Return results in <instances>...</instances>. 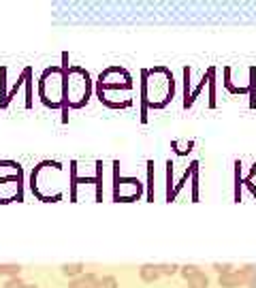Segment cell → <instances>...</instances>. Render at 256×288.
<instances>
[{
  "mask_svg": "<svg viewBox=\"0 0 256 288\" xmlns=\"http://www.w3.org/2000/svg\"><path fill=\"white\" fill-rule=\"evenodd\" d=\"M21 267L15 263H0V276L2 278H17Z\"/></svg>",
  "mask_w": 256,
  "mask_h": 288,
  "instance_id": "obj_13",
  "label": "cell"
},
{
  "mask_svg": "<svg viewBox=\"0 0 256 288\" xmlns=\"http://www.w3.org/2000/svg\"><path fill=\"white\" fill-rule=\"evenodd\" d=\"M213 269H216V271L220 273V276H222V273H229V271H233V269H231V265H218V263L213 265Z\"/></svg>",
  "mask_w": 256,
  "mask_h": 288,
  "instance_id": "obj_18",
  "label": "cell"
},
{
  "mask_svg": "<svg viewBox=\"0 0 256 288\" xmlns=\"http://www.w3.org/2000/svg\"><path fill=\"white\" fill-rule=\"evenodd\" d=\"M64 75H66V71L60 64H52L39 75V98L49 109H62L64 107Z\"/></svg>",
  "mask_w": 256,
  "mask_h": 288,
  "instance_id": "obj_5",
  "label": "cell"
},
{
  "mask_svg": "<svg viewBox=\"0 0 256 288\" xmlns=\"http://www.w3.org/2000/svg\"><path fill=\"white\" fill-rule=\"evenodd\" d=\"M180 271H182V276H184V278H190L192 273H196V271H198V267H194V265H186V267H182Z\"/></svg>",
  "mask_w": 256,
  "mask_h": 288,
  "instance_id": "obj_17",
  "label": "cell"
},
{
  "mask_svg": "<svg viewBox=\"0 0 256 288\" xmlns=\"http://www.w3.org/2000/svg\"><path fill=\"white\" fill-rule=\"evenodd\" d=\"M246 284H254V267H246L239 271H229L220 276V286L222 288H239Z\"/></svg>",
  "mask_w": 256,
  "mask_h": 288,
  "instance_id": "obj_8",
  "label": "cell"
},
{
  "mask_svg": "<svg viewBox=\"0 0 256 288\" xmlns=\"http://www.w3.org/2000/svg\"><path fill=\"white\" fill-rule=\"evenodd\" d=\"M96 96L109 109H130L134 105V79L130 71L118 67V64L101 71L96 79Z\"/></svg>",
  "mask_w": 256,
  "mask_h": 288,
  "instance_id": "obj_1",
  "label": "cell"
},
{
  "mask_svg": "<svg viewBox=\"0 0 256 288\" xmlns=\"http://www.w3.org/2000/svg\"><path fill=\"white\" fill-rule=\"evenodd\" d=\"M21 188H24V177L19 167L13 173L0 175V203L6 205L13 201H21Z\"/></svg>",
  "mask_w": 256,
  "mask_h": 288,
  "instance_id": "obj_7",
  "label": "cell"
},
{
  "mask_svg": "<svg viewBox=\"0 0 256 288\" xmlns=\"http://www.w3.org/2000/svg\"><path fill=\"white\" fill-rule=\"evenodd\" d=\"M30 190L43 203H58L66 192V173L56 160H43L30 173Z\"/></svg>",
  "mask_w": 256,
  "mask_h": 288,
  "instance_id": "obj_2",
  "label": "cell"
},
{
  "mask_svg": "<svg viewBox=\"0 0 256 288\" xmlns=\"http://www.w3.org/2000/svg\"><path fill=\"white\" fill-rule=\"evenodd\" d=\"M143 194V184L139 177H122L116 169L113 175V199L118 203H132V201L141 199Z\"/></svg>",
  "mask_w": 256,
  "mask_h": 288,
  "instance_id": "obj_6",
  "label": "cell"
},
{
  "mask_svg": "<svg viewBox=\"0 0 256 288\" xmlns=\"http://www.w3.org/2000/svg\"><path fill=\"white\" fill-rule=\"evenodd\" d=\"M26 288H39L37 284H26Z\"/></svg>",
  "mask_w": 256,
  "mask_h": 288,
  "instance_id": "obj_19",
  "label": "cell"
},
{
  "mask_svg": "<svg viewBox=\"0 0 256 288\" xmlns=\"http://www.w3.org/2000/svg\"><path fill=\"white\" fill-rule=\"evenodd\" d=\"M158 269H160V276H175L177 271H180V267H177V265H173V263H162V265H158Z\"/></svg>",
  "mask_w": 256,
  "mask_h": 288,
  "instance_id": "obj_15",
  "label": "cell"
},
{
  "mask_svg": "<svg viewBox=\"0 0 256 288\" xmlns=\"http://www.w3.org/2000/svg\"><path fill=\"white\" fill-rule=\"evenodd\" d=\"M186 282H188V288H207L209 286V278L198 269L196 273H192L190 278H186Z\"/></svg>",
  "mask_w": 256,
  "mask_h": 288,
  "instance_id": "obj_11",
  "label": "cell"
},
{
  "mask_svg": "<svg viewBox=\"0 0 256 288\" xmlns=\"http://www.w3.org/2000/svg\"><path fill=\"white\" fill-rule=\"evenodd\" d=\"M118 280L113 278V276H103V278H98V282L94 288H118Z\"/></svg>",
  "mask_w": 256,
  "mask_h": 288,
  "instance_id": "obj_14",
  "label": "cell"
},
{
  "mask_svg": "<svg viewBox=\"0 0 256 288\" xmlns=\"http://www.w3.org/2000/svg\"><path fill=\"white\" fill-rule=\"evenodd\" d=\"M98 282V276L96 273H81L79 278L70 280L68 282V288H94Z\"/></svg>",
  "mask_w": 256,
  "mask_h": 288,
  "instance_id": "obj_10",
  "label": "cell"
},
{
  "mask_svg": "<svg viewBox=\"0 0 256 288\" xmlns=\"http://www.w3.org/2000/svg\"><path fill=\"white\" fill-rule=\"evenodd\" d=\"M64 107H70V109H83L85 105L90 103L92 98V90H94V83H92L90 73L79 64H64Z\"/></svg>",
  "mask_w": 256,
  "mask_h": 288,
  "instance_id": "obj_4",
  "label": "cell"
},
{
  "mask_svg": "<svg viewBox=\"0 0 256 288\" xmlns=\"http://www.w3.org/2000/svg\"><path fill=\"white\" fill-rule=\"evenodd\" d=\"M175 96V79L167 67H152L141 73V103L145 109H165Z\"/></svg>",
  "mask_w": 256,
  "mask_h": 288,
  "instance_id": "obj_3",
  "label": "cell"
},
{
  "mask_svg": "<svg viewBox=\"0 0 256 288\" xmlns=\"http://www.w3.org/2000/svg\"><path fill=\"white\" fill-rule=\"evenodd\" d=\"M81 273H83V263H66V265H62V276H66L70 280L79 278Z\"/></svg>",
  "mask_w": 256,
  "mask_h": 288,
  "instance_id": "obj_12",
  "label": "cell"
},
{
  "mask_svg": "<svg viewBox=\"0 0 256 288\" xmlns=\"http://www.w3.org/2000/svg\"><path fill=\"white\" fill-rule=\"evenodd\" d=\"M2 288H26V282H21L19 276H17V278H9V280L4 282Z\"/></svg>",
  "mask_w": 256,
  "mask_h": 288,
  "instance_id": "obj_16",
  "label": "cell"
},
{
  "mask_svg": "<svg viewBox=\"0 0 256 288\" xmlns=\"http://www.w3.org/2000/svg\"><path fill=\"white\" fill-rule=\"evenodd\" d=\"M139 278L143 280L145 284H154L156 280L160 278V269H158V265H152V263L141 265V269H139Z\"/></svg>",
  "mask_w": 256,
  "mask_h": 288,
  "instance_id": "obj_9",
  "label": "cell"
}]
</instances>
